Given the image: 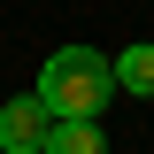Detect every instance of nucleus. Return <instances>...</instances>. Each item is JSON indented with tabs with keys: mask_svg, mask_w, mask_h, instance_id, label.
<instances>
[{
	"mask_svg": "<svg viewBox=\"0 0 154 154\" xmlns=\"http://www.w3.org/2000/svg\"><path fill=\"white\" fill-rule=\"evenodd\" d=\"M108 85H116V69L93 46H62V54H46V69H38V100H46L54 123H93V116L108 108Z\"/></svg>",
	"mask_w": 154,
	"mask_h": 154,
	"instance_id": "nucleus-1",
	"label": "nucleus"
},
{
	"mask_svg": "<svg viewBox=\"0 0 154 154\" xmlns=\"http://www.w3.org/2000/svg\"><path fill=\"white\" fill-rule=\"evenodd\" d=\"M46 131H54V116H46V100L23 93L0 108V154H46Z\"/></svg>",
	"mask_w": 154,
	"mask_h": 154,
	"instance_id": "nucleus-2",
	"label": "nucleus"
},
{
	"mask_svg": "<svg viewBox=\"0 0 154 154\" xmlns=\"http://www.w3.org/2000/svg\"><path fill=\"white\" fill-rule=\"evenodd\" d=\"M116 85L154 100V46H123V54H116Z\"/></svg>",
	"mask_w": 154,
	"mask_h": 154,
	"instance_id": "nucleus-3",
	"label": "nucleus"
},
{
	"mask_svg": "<svg viewBox=\"0 0 154 154\" xmlns=\"http://www.w3.org/2000/svg\"><path fill=\"white\" fill-rule=\"evenodd\" d=\"M46 154H108V139H100L93 123H54V131H46Z\"/></svg>",
	"mask_w": 154,
	"mask_h": 154,
	"instance_id": "nucleus-4",
	"label": "nucleus"
}]
</instances>
